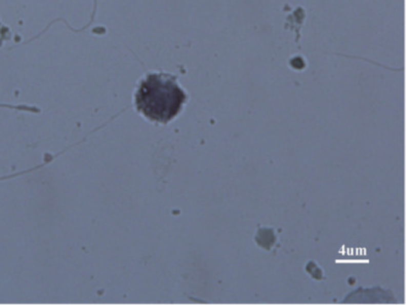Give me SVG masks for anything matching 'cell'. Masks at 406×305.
<instances>
[{"label": "cell", "instance_id": "cell-1", "mask_svg": "<svg viewBox=\"0 0 406 305\" xmlns=\"http://www.w3.org/2000/svg\"><path fill=\"white\" fill-rule=\"evenodd\" d=\"M176 80L171 73H148L135 91V108L149 120L167 124L180 113L187 99Z\"/></svg>", "mask_w": 406, "mask_h": 305}]
</instances>
